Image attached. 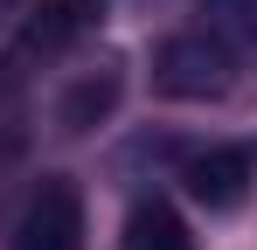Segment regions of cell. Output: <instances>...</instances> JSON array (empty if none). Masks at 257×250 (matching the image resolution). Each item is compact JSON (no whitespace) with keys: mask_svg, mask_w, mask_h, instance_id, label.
Here are the masks:
<instances>
[{"mask_svg":"<svg viewBox=\"0 0 257 250\" xmlns=\"http://www.w3.org/2000/svg\"><path fill=\"white\" fill-rule=\"evenodd\" d=\"M236 77V49H222L209 28H188V35H167L153 49V83L167 90V97H188V104H202V97H222Z\"/></svg>","mask_w":257,"mask_h":250,"instance_id":"obj_1","label":"cell"},{"mask_svg":"<svg viewBox=\"0 0 257 250\" xmlns=\"http://www.w3.org/2000/svg\"><path fill=\"white\" fill-rule=\"evenodd\" d=\"M14 250H84V202L63 174L28 195L21 222H14Z\"/></svg>","mask_w":257,"mask_h":250,"instance_id":"obj_2","label":"cell"},{"mask_svg":"<svg viewBox=\"0 0 257 250\" xmlns=\"http://www.w3.org/2000/svg\"><path fill=\"white\" fill-rule=\"evenodd\" d=\"M188 195L202 208H236L243 195H250V181H257V160L243 153V146H209V153H195L188 160Z\"/></svg>","mask_w":257,"mask_h":250,"instance_id":"obj_3","label":"cell"},{"mask_svg":"<svg viewBox=\"0 0 257 250\" xmlns=\"http://www.w3.org/2000/svg\"><path fill=\"white\" fill-rule=\"evenodd\" d=\"M202 28L222 49H257V0H202Z\"/></svg>","mask_w":257,"mask_h":250,"instance_id":"obj_4","label":"cell"},{"mask_svg":"<svg viewBox=\"0 0 257 250\" xmlns=\"http://www.w3.org/2000/svg\"><path fill=\"white\" fill-rule=\"evenodd\" d=\"M125 250H195V243H188V229H181V215L167 202H146L125 229Z\"/></svg>","mask_w":257,"mask_h":250,"instance_id":"obj_5","label":"cell"},{"mask_svg":"<svg viewBox=\"0 0 257 250\" xmlns=\"http://www.w3.org/2000/svg\"><path fill=\"white\" fill-rule=\"evenodd\" d=\"M7 14H14V0H0V21H7Z\"/></svg>","mask_w":257,"mask_h":250,"instance_id":"obj_6","label":"cell"}]
</instances>
